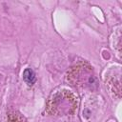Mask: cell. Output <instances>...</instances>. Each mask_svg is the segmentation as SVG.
<instances>
[{
  "instance_id": "6da1fadb",
  "label": "cell",
  "mask_w": 122,
  "mask_h": 122,
  "mask_svg": "<svg viewBox=\"0 0 122 122\" xmlns=\"http://www.w3.org/2000/svg\"><path fill=\"white\" fill-rule=\"evenodd\" d=\"M23 79H24V81H25L28 85L31 86L32 84H34V82H35V80H36L34 71H33L31 69H30V68L25 69V71H24V72H23Z\"/></svg>"
}]
</instances>
